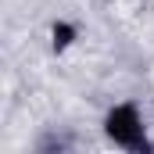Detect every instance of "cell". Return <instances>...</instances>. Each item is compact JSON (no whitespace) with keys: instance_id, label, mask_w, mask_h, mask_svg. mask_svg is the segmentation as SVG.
<instances>
[{"instance_id":"1","label":"cell","mask_w":154,"mask_h":154,"mask_svg":"<svg viewBox=\"0 0 154 154\" xmlns=\"http://www.w3.org/2000/svg\"><path fill=\"white\" fill-rule=\"evenodd\" d=\"M104 136L122 147V151L133 154H151V140H147V125H143V115L133 100L125 104H115L108 115H104Z\"/></svg>"},{"instance_id":"2","label":"cell","mask_w":154,"mask_h":154,"mask_svg":"<svg viewBox=\"0 0 154 154\" xmlns=\"http://www.w3.org/2000/svg\"><path fill=\"white\" fill-rule=\"evenodd\" d=\"M79 36V29L72 25V22H54V29H50V47L61 54V50H68L72 47V39Z\"/></svg>"}]
</instances>
